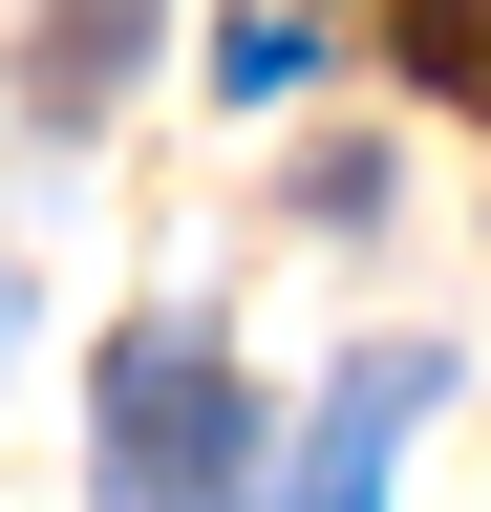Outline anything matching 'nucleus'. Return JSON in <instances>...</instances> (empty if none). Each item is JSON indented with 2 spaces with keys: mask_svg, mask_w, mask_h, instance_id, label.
<instances>
[{
  "mask_svg": "<svg viewBox=\"0 0 491 512\" xmlns=\"http://www.w3.org/2000/svg\"><path fill=\"white\" fill-rule=\"evenodd\" d=\"M86 470H107V512H235L257 491V384L193 320H129L107 342V406H86Z\"/></svg>",
  "mask_w": 491,
  "mask_h": 512,
  "instance_id": "1",
  "label": "nucleus"
},
{
  "mask_svg": "<svg viewBox=\"0 0 491 512\" xmlns=\"http://www.w3.org/2000/svg\"><path fill=\"white\" fill-rule=\"evenodd\" d=\"M129 64H150V0H43V43H22V86H43V107L86 128L107 86H129Z\"/></svg>",
  "mask_w": 491,
  "mask_h": 512,
  "instance_id": "3",
  "label": "nucleus"
},
{
  "mask_svg": "<svg viewBox=\"0 0 491 512\" xmlns=\"http://www.w3.org/2000/svg\"><path fill=\"white\" fill-rule=\"evenodd\" d=\"M385 22H406V64H427L449 107H491V0H385Z\"/></svg>",
  "mask_w": 491,
  "mask_h": 512,
  "instance_id": "4",
  "label": "nucleus"
},
{
  "mask_svg": "<svg viewBox=\"0 0 491 512\" xmlns=\"http://www.w3.org/2000/svg\"><path fill=\"white\" fill-rule=\"evenodd\" d=\"M406 427H427V363H406V342H385V363H342V384H321V427H299V491H278V512H385Z\"/></svg>",
  "mask_w": 491,
  "mask_h": 512,
  "instance_id": "2",
  "label": "nucleus"
}]
</instances>
